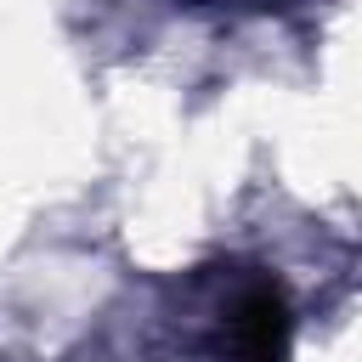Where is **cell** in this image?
Segmentation results:
<instances>
[{
    "label": "cell",
    "mask_w": 362,
    "mask_h": 362,
    "mask_svg": "<svg viewBox=\"0 0 362 362\" xmlns=\"http://www.w3.org/2000/svg\"><path fill=\"white\" fill-rule=\"evenodd\" d=\"M232 351L238 362H288V339H294V317H288V300L272 277L249 283L238 300H232Z\"/></svg>",
    "instance_id": "obj_1"
}]
</instances>
